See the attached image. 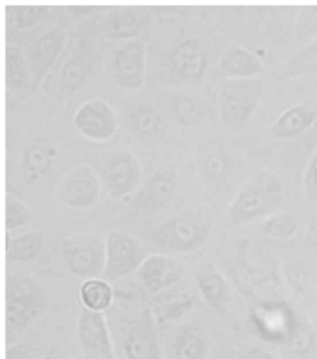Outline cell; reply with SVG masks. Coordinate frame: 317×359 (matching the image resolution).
<instances>
[{
	"instance_id": "9c48e42d",
	"label": "cell",
	"mask_w": 317,
	"mask_h": 359,
	"mask_svg": "<svg viewBox=\"0 0 317 359\" xmlns=\"http://www.w3.org/2000/svg\"><path fill=\"white\" fill-rule=\"evenodd\" d=\"M101 180L110 198L125 200L140 188V163L127 149L112 152L101 166Z\"/></svg>"
},
{
	"instance_id": "ac0fdd59",
	"label": "cell",
	"mask_w": 317,
	"mask_h": 359,
	"mask_svg": "<svg viewBox=\"0 0 317 359\" xmlns=\"http://www.w3.org/2000/svg\"><path fill=\"white\" fill-rule=\"evenodd\" d=\"M45 244L44 234L38 230L11 236L6 231V258L15 264H27L41 255Z\"/></svg>"
},
{
	"instance_id": "d590c367",
	"label": "cell",
	"mask_w": 317,
	"mask_h": 359,
	"mask_svg": "<svg viewBox=\"0 0 317 359\" xmlns=\"http://www.w3.org/2000/svg\"><path fill=\"white\" fill-rule=\"evenodd\" d=\"M46 359H69L68 358L59 357H48Z\"/></svg>"
},
{
	"instance_id": "836d02e7",
	"label": "cell",
	"mask_w": 317,
	"mask_h": 359,
	"mask_svg": "<svg viewBox=\"0 0 317 359\" xmlns=\"http://www.w3.org/2000/svg\"><path fill=\"white\" fill-rule=\"evenodd\" d=\"M304 194L308 199L317 203V155L308 166L305 174Z\"/></svg>"
},
{
	"instance_id": "603a6c76",
	"label": "cell",
	"mask_w": 317,
	"mask_h": 359,
	"mask_svg": "<svg viewBox=\"0 0 317 359\" xmlns=\"http://www.w3.org/2000/svg\"><path fill=\"white\" fill-rule=\"evenodd\" d=\"M146 15L137 8H126L110 20L109 32L113 36L126 38L135 35L146 24Z\"/></svg>"
},
{
	"instance_id": "1f68e13d",
	"label": "cell",
	"mask_w": 317,
	"mask_h": 359,
	"mask_svg": "<svg viewBox=\"0 0 317 359\" xmlns=\"http://www.w3.org/2000/svg\"><path fill=\"white\" fill-rule=\"evenodd\" d=\"M44 7L41 6H20L14 10L15 21L20 27H30L43 17Z\"/></svg>"
},
{
	"instance_id": "4316f807",
	"label": "cell",
	"mask_w": 317,
	"mask_h": 359,
	"mask_svg": "<svg viewBox=\"0 0 317 359\" xmlns=\"http://www.w3.org/2000/svg\"><path fill=\"white\" fill-rule=\"evenodd\" d=\"M32 220V212L29 206L11 195H6V230L13 231L24 228Z\"/></svg>"
},
{
	"instance_id": "30bf717a",
	"label": "cell",
	"mask_w": 317,
	"mask_h": 359,
	"mask_svg": "<svg viewBox=\"0 0 317 359\" xmlns=\"http://www.w3.org/2000/svg\"><path fill=\"white\" fill-rule=\"evenodd\" d=\"M55 195L57 200L69 208H90L100 197L98 175L90 165H76L59 181Z\"/></svg>"
},
{
	"instance_id": "5b68a950",
	"label": "cell",
	"mask_w": 317,
	"mask_h": 359,
	"mask_svg": "<svg viewBox=\"0 0 317 359\" xmlns=\"http://www.w3.org/2000/svg\"><path fill=\"white\" fill-rule=\"evenodd\" d=\"M106 264L103 276L108 281H118L136 273L148 253L143 243L127 231L111 230L106 241Z\"/></svg>"
},
{
	"instance_id": "ba28073f",
	"label": "cell",
	"mask_w": 317,
	"mask_h": 359,
	"mask_svg": "<svg viewBox=\"0 0 317 359\" xmlns=\"http://www.w3.org/2000/svg\"><path fill=\"white\" fill-rule=\"evenodd\" d=\"M76 341L86 359H118L114 341L104 313L83 306L76 318Z\"/></svg>"
},
{
	"instance_id": "ffe728a7",
	"label": "cell",
	"mask_w": 317,
	"mask_h": 359,
	"mask_svg": "<svg viewBox=\"0 0 317 359\" xmlns=\"http://www.w3.org/2000/svg\"><path fill=\"white\" fill-rule=\"evenodd\" d=\"M220 67L231 77L246 78L262 72L259 59L239 46L231 47L223 53Z\"/></svg>"
},
{
	"instance_id": "277c9868",
	"label": "cell",
	"mask_w": 317,
	"mask_h": 359,
	"mask_svg": "<svg viewBox=\"0 0 317 359\" xmlns=\"http://www.w3.org/2000/svg\"><path fill=\"white\" fill-rule=\"evenodd\" d=\"M211 229V220L206 214L185 212L169 217L153 229L149 241L174 253H192L202 248Z\"/></svg>"
},
{
	"instance_id": "44dd1931",
	"label": "cell",
	"mask_w": 317,
	"mask_h": 359,
	"mask_svg": "<svg viewBox=\"0 0 317 359\" xmlns=\"http://www.w3.org/2000/svg\"><path fill=\"white\" fill-rule=\"evenodd\" d=\"M64 41V36L60 29L50 30L38 39L32 53V67L36 75H42L50 69L61 52Z\"/></svg>"
},
{
	"instance_id": "f1b7e54d",
	"label": "cell",
	"mask_w": 317,
	"mask_h": 359,
	"mask_svg": "<svg viewBox=\"0 0 317 359\" xmlns=\"http://www.w3.org/2000/svg\"><path fill=\"white\" fill-rule=\"evenodd\" d=\"M6 79L8 86L13 88L24 87L27 83L28 75L24 58L17 48L7 47L6 49Z\"/></svg>"
},
{
	"instance_id": "9a60e30c",
	"label": "cell",
	"mask_w": 317,
	"mask_h": 359,
	"mask_svg": "<svg viewBox=\"0 0 317 359\" xmlns=\"http://www.w3.org/2000/svg\"><path fill=\"white\" fill-rule=\"evenodd\" d=\"M208 334L194 324H183L172 330L163 344L164 359H206Z\"/></svg>"
},
{
	"instance_id": "7402d4cb",
	"label": "cell",
	"mask_w": 317,
	"mask_h": 359,
	"mask_svg": "<svg viewBox=\"0 0 317 359\" xmlns=\"http://www.w3.org/2000/svg\"><path fill=\"white\" fill-rule=\"evenodd\" d=\"M316 118V112L296 106L283 113L274 123V133L279 137H293L304 131Z\"/></svg>"
},
{
	"instance_id": "5bb4252c",
	"label": "cell",
	"mask_w": 317,
	"mask_h": 359,
	"mask_svg": "<svg viewBox=\"0 0 317 359\" xmlns=\"http://www.w3.org/2000/svg\"><path fill=\"white\" fill-rule=\"evenodd\" d=\"M183 268L174 259L161 254L147 257L136 271V278L141 287L153 294L175 287L182 281Z\"/></svg>"
},
{
	"instance_id": "4dcf8cb0",
	"label": "cell",
	"mask_w": 317,
	"mask_h": 359,
	"mask_svg": "<svg viewBox=\"0 0 317 359\" xmlns=\"http://www.w3.org/2000/svg\"><path fill=\"white\" fill-rule=\"evenodd\" d=\"M296 31L300 36L317 33V6H308L302 8L297 20Z\"/></svg>"
},
{
	"instance_id": "7c38bea8",
	"label": "cell",
	"mask_w": 317,
	"mask_h": 359,
	"mask_svg": "<svg viewBox=\"0 0 317 359\" xmlns=\"http://www.w3.org/2000/svg\"><path fill=\"white\" fill-rule=\"evenodd\" d=\"M73 126L85 137L104 141L111 138L117 131V115L108 102L92 98L76 110Z\"/></svg>"
},
{
	"instance_id": "2e32d148",
	"label": "cell",
	"mask_w": 317,
	"mask_h": 359,
	"mask_svg": "<svg viewBox=\"0 0 317 359\" xmlns=\"http://www.w3.org/2000/svg\"><path fill=\"white\" fill-rule=\"evenodd\" d=\"M114 78L122 88H138L146 76V45L132 41L121 46L115 53Z\"/></svg>"
},
{
	"instance_id": "d4e9b609",
	"label": "cell",
	"mask_w": 317,
	"mask_h": 359,
	"mask_svg": "<svg viewBox=\"0 0 317 359\" xmlns=\"http://www.w3.org/2000/svg\"><path fill=\"white\" fill-rule=\"evenodd\" d=\"M55 156V149H47L42 147H33L25 151L24 166L28 170V179L35 182L39 177L45 176L49 172Z\"/></svg>"
},
{
	"instance_id": "3957f363",
	"label": "cell",
	"mask_w": 317,
	"mask_h": 359,
	"mask_svg": "<svg viewBox=\"0 0 317 359\" xmlns=\"http://www.w3.org/2000/svg\"><path fill=\"white\" fill-rule=\"evenodd\" d=\"M157 326L149 308L121 316L114 341L118 359H164Z\"/></svg>"
},
{
	"instance_id": "f546056e",
	"label": "cell",
	"mask_w": 317,
	"mask_h": 359,
	"mask_svg": "<svg viewBox=\"0 0 317 359\" xmlns=\"http://www.w3.org/2000/svg\"><path fill=\"white\" fill-rule=\"evenodd\" d=\"M313 72H317V41L305 48L288 63L285 75H302Z\"/></svg>"
},
{
	"instance_id": "8992f818",
	"label": "cell",
	"mask_w": 317,
	"mask_h": 359,
	"mask_svg": "<svg viewBox=\"0 0 317 359\" xmlns=\"http://www.w3.org/2000/svg\"><path fill=\"white\" fill-rule=\"evenodd\" d=\"M206 58L197 39L175 45L160 66V80L166 84H194L206 72Z\"/></svg>"
},
{
	"instance_id": "4fadbf2b",
	"label": "cell",
	"mask_w": 317,
	"mask_h": 359,
	"mask_svg": "<svg viewBox=\"0 0 317 359\" xmlns=\"http://www.w3.org/2000/svg\"><path fill=\"white\" fill-rule=\"evenodd\" d=\"M178 183L179 177L174 170L164 169L155 172L136 191L130 206L136 211L163 210L174 201Z\"/></svg>"
},
{
	"instance_id": "6da1fadb",
	"label": "cell",
	"mask_w": 317,
	"mask_h": 359,
	"mask_svg": "<svg viewBox=\"0 0 317 359\" xmlns=\"http://www.w3.org/2000/svg\"><path fill=\"white\" fill-rule=\"evenodd\" d=\"M283 184L277 175L262 172L248 181L226 212L234 226L265 220L282 201Z\"/></svg>"
},
{
	"instance_id": "52a82bcc",
	"label": "cell",
	"mask_w": 317,
	"mask_h": 359,
	"mask_svg": "<svg viewBox=\"0 0 317 359\" xmlns=\"http://www.w3.org/2000/svg\"><path fill=\"white\" fill-rule=\"evenodd\" d=\"M61 256L66 269L76 278H99L104 274L106 248L94 237H66L61 243Z\"/></svg>"
},
{
	"instance_id": "d6986e66",
	"label": "cell",
	"mask_w": 317,
	"mask_h": 359,
	"mask_svg": "<svg viewBox=\"0 0 317 359\" xmlns=\"http://www.w3.org/2000/svg\"><path fill=\"white\" fill-rule=\"evenodd\" d=\"M79 297L82 306L93 312L104 313L112 306L115 296L108 281L93 278L82 283Z\"/></svg>"
},
{
	"instance_id": "7a4b0ae2",
	"label": "cell",
	"mask_w": 317,
	"mask_h": 359,
	"mask_svg": "<svg viewBox=\"0 0 317 359\" xmlns=\"http://www.w3.org/2000/svg\"><path fill=\"white\" fill-rule=\"evenodd\" d=\"M48 296L39 280L31 274L10 273L6 277L7 333L21 332L43 315Z\"/></svg>"
},
{
	"instance_id": "e0dca14e",
	"label": "cell",
	"mask_w": 317,
	"mask_h": 359,
	"mask_svg": "<svg viewBox=\"0 0 317 359\" xmlns=\"http://www.w3.org/2000/svg\"><path fill=\"white\" fill-rule=\"evenodd\" d=\"M195 281L206 306L217 311L226 306L229 301L227 282L213 265H200L195 273Z\"/></svg>"
},
{
	"instance_id": "8fae6325",
	"label": "cell",
	"mask_w": 317,
	"mask_h": 359,
	"mask_svg": "<svg viewBox=\"0 0 317 359\" xmlns=\"http://www.w3.org/2000/svg\"><path fill=\"white\" fill-rule=\"evenodd\" d=\"M225 83L220 93L223 120L231 126H240L259 103L262 84L251 79H237Z\"/></svg>"
},
{
	"instance_id": "484cf974",
	"label": "cell",
	"mask_w": 317,
	"mask_h": 359,
	"mask_svg": "<svg viewBox=\"0 0 317 359\" xmlns=\"http://www.w3.org/2000/svg\"><path fill=\"white\" fill-rule=\"evenodd\" d=\"M132 123L133 131L137 137L154 138L160 131L162 118L154 107L140 106L132 116Z\"/></svg>"
},
{
	"instance_id": "83f0119b",
	"label": "cell",
	"mask_w": 317,
	"mask_h": 359,
	"mask_svg": "<svg viewBox=\"0 0 317 359\" xmlns=\"http://www.w3.org/2000/svg\"><path fill=\"white\" fill-rule=\"evenodd\" d=\"M197 299L195 295L181 296L166 304L164 309L155 316L157 325L171 323L183 318L192 312L197 306Z\"/></svg>"
},
{
	"instance_id": "cb8c5ba5",
	"label": "cell",
	"mask_w": 317,
	"mask_h": 359,
	"mask_svg": "<svg viewBox=\"0 0 317 359\" xmlns=\"http://www.w3.org/2000/svg\"><path fill=\"white\" fill-rule=\"evenodd\" d=\"M260 230L269 238L286 240L298 233L299 226L290 214L280 213L271 215L263 220Z\"/></svg>"
},
{
	"instance_id": "e575fe53",
	"label": "cell",
	"mask_w": 317,
	"mask_h": 359,
	"mask_svg": "<svg viewBox=\"0 0 317 359\" xmlns=\"http://www.w3.org/2000/svg\"><path fill=\"white\" fill-rule=\"evenodd\" d=\"M36 351V348L31 344H10L6 350V359H34Z\"/></svg>"
},
{
	"instance_id": "d6a6232c",
	"label": "cell",
	"mask_w": 317,
	"mask_h": 359,
	"mask_svg": "<svg viewBox=\"0 0 317 359\" xmlns=\"http://www.w3.org/2000/svg\"><path fill=\"white\" fill-rule=\"evenodd\" d=\"M175 114L177 118L183 123H189L190 121L197 120V107L195 101L188 95H180L176 98L175 103Z\"/></svg>"
}]
</instances>
